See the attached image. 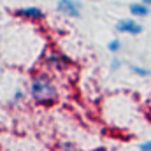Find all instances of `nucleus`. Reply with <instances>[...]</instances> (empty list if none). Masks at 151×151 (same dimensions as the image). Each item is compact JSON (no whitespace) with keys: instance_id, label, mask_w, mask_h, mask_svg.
<instances>
[{"instance_id":"13","label":"nucleus","mask_w":151,"mask_h":151,"mask_svg":"<svg viewBox=\"0 0 151 151\" xmlns=\"http://www.w3.org/2000/svg\"><path fill=\"white\" fill-rule=\"evenodd\" d=\"M95 2H97V0H95Z\"/></svg>"},{"instance_id":"4","label":"nucleus","mask_w":151,"mask_h":151,"mask_svg":"<svg viewBox=\"0 0 151 151\" xmlns=\"http://www.w3.org/2000/svg\"><path fill=\"white\" fill-rule=\"evenodd\" d=\"M46 62L51 67H55L56 70H63V69H67L70 65V58L65 56V55H60V53H49L46 56Z\"/></svg>"},{"instance_id":"8","label":"nucleus","mask_w":151,"mask_h":151,"mask_svg":"<svg viewBox=\"0 0 151 151\" xmlns=\"http://www.w3.org/2000/svg\"><path fill=\"white\" fill-rule=\"evenodd\" d=\"M107 47H109V51L116 53V51H119V49H121V42H119L118 39H114V40H111V42L107 44Z\"/></svg>"},{"instance_id":"1","label":"nucleus","mask_w":151,"mask_h":151,"mask_svg":"<svg viewBox=\"0 0 151 151\" xmlns=\"http://www.w3.org/2000/svg\"><path fill=\"white\" fill-rule=\"evenodd\" d=\"M30 95L37 104L51 106L56 100V88L47 77L37 76V77H34V81L30 84Z\"/></svg>"},{"instance_id":"10","label":"nucleus","mask_w":151,"mask_h":151,"mask_svg":"<svg viewBox=\"0 0 151 151\" xmlns=\"http://www.w3.org/2000/svg\"><path fill=\"white\" fill-rule=\"evenodd\" d=\"M119 65H121V63H119V60H118V58H114V60H113V65H111V69H113V70H116V69H119Z\"/></svg>"},{"instance_id":"7","label":"nucleus","mask_w":151,"mask_h":151,"mask_svg":"<svg viewBox=\"0 0 151 151\" xmlns=\"http://www.w3.org/2000/svg\"><path fill=\"white\" fill-rule=\"evenodd\" d=\"M130 70H132V72H135V74H139V76H148V74H151L148 69H142V67H137V65H130Z\"/></svg>"},{"instance_id":"5","label":"nucleus","mask_w":151,"mask_h":151,"mask_svg":"<svg viewBox=\"0 0 151 151\" xmlns=\"http://www.w3.org/2000/svg\"><path fill=\"white\" fill-rule=\"evenodd\" d=\"M14 16L23 18V19H42L44 12L39 7H19L14 11Z\"/></svg>"},{"instance_id":"3","label":"nucleus","mask_w":151,"mask_h":151,"mask_svg":"<svg viewBox=\"0 0 151 151\" xmlns=\"http://www.w3.org/2000/svg\"><path fill=\"white\" fill-rule=\"evenodd\" d=\"M116 32H121V34H132V35H137L142 32V27L139 23H135L134 19H121L116 23Z\"/></svg>"},{"instance_id":"12","label":"nucleus","mask_w":151,"mask_h":151,"mask_svg":"<svg viewBox=\"0 0 151 151\" xmlns=\"http://www.w3.org/2000/svg\"><path fill=\"white\" fill-rule=\"evenodd\" d=\"M142 4H146V5L150 4V5H151V0H142Z\"/></svg>"},{"instance_id":"6","label":"nucleus","mask_w":151,"mask_h":151,"mask_svg":"<svg viewBox=\"0 0 151 151\" xmlns=\"http://www.w3.org/2000/svg\"><path fill=\"white\" fill-rule=\"evenodd\" d=\"M130 12L134 16H148L150 14V7L146 4H130Z\"/></svg>"},{"instance_id":"9","label":"nucleus","mask_w":151,"mask_h":151,"mask_svg":"<svg viewBox=\"0 0 151 151\" xmlns=\"http://www.w3.org/2000/svg\"><path fill=\"white\" fill-rule=\"evenodd\" d=\"M139 150H142V151H150V150H151V141H148V142H142V144H139Z\"/></svg>"},{"instance_id":"2","label":"nucleus","mask_w":151,"mask_h":151,"mask_svg":"<svg viewBox=\"0 0 151 151\" xmlns=\"http://www.w3.org/2000/svg\"><path fill=\"white\" fill-rule=\"evenodd\" d=\"M56 9L69 18H79L81 16V4L77 0H58Z\"/></svg>"},{"instance_id":"11","label":"nucleus","mask_w":151,"mask_h":151,"mask_svg":"<svg viewBox=\"0 0 151 151\" xmlns=\"http://www.w3.org/2000/svg\"><path fill=\"white\" fill-rule=\"evenodd\" d=\"M21 97H23V93H21V91H16V95H14V100H12V102H16V100H19Z\"/></svg>"}]
</instances>
